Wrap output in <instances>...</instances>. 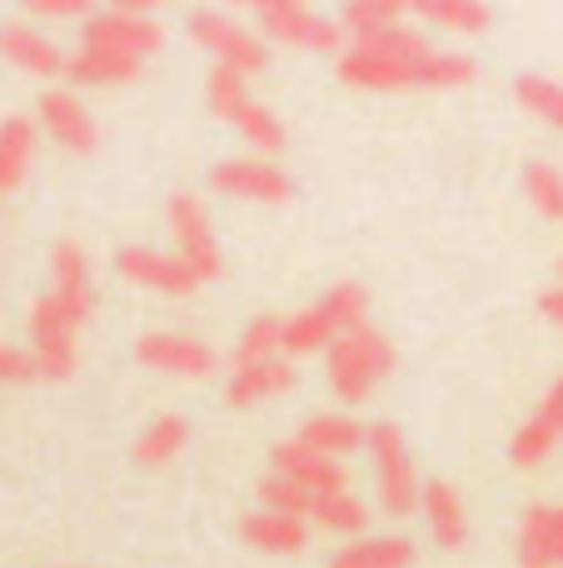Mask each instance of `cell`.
<instances>
[{
    "instance_id": "41",
    "label": "cell",
    "mask_w": 563,
    "mask_h": 568,
    "mask_svg": "<svg viewBox=\"0 0 563 568\" xmlns=\"http://www.w3.org/2000/svg\"><path fill=\"white\" fill-rule=\"evenodd\" d=\"M559 270H563V265H559Z\"/></svg>"
},
{
    "instance_id": "8",
    "label": "cell",
    "mask_w": 563,
    "mask_h": 568,
    "mask_svg": "<svg viewBox=\"0 0 563 568\" xmlns=\"http://www.w3.org/2000/svg\"><path fill=\"white\" fill-rule=\"evenodd\" d=\"M255 20H259V36L295 50H339L349 40L339 20L319 16V10L299 6V0H265V6H255Z\"/></svg>"
},
{
    "instance_id": "14",
    "label": "cell",
    "mask_w": 563,
    "mask_h": 568,
    "mask_svg": "<svg viewBox=\"0 0 563 568\" xmlns=\"http://www.w3.org/2000/svg\"><path fill=\"white\" fill-rule=\"evenodd\" d=\"M0 55H6L16 70L35 75V80H60L70 70V55L40 26H30V20H10V26H0Z\"/></svg>"
},
{
    "instance_id": "10",
    "label": "cell",
    "mask_w": 563,
    "mask_h": 568,
    "mask_svg": "<svg viewBox=\"0 0 563 568\" xmlns=\"http://www.w3.org/2000/svg\"><path fill=\"white\" fill-rule=\"evenodd\" d=\"M170 235H175V245H180V255L190 260V265L199 270L205 280H215L219 275V240H215V225H209V210H205V200L199 195H170Z\"/></svg>"
},
{
    "instance_id": "2",
    "label": "cell",
    "mask_w": 563,
    "mask_h": 568,
    "mask_svg": "<svg viewBox=\"0 0 563 568\" xmlns=\"http://www.w3.org/2000/svg\"><path fill=\"white\" fill-rule=\"evenodd\" d=\"M369 324V290L355 280L335 284L319 304L289 314V334H285V359H309V354H329L345 334L365 329Z\"/></svg>"
},
{
    "instance_id": "20",
    "label": "cell",
    "mask_w": 563,
    "mask_h": 568,
    "mask_svg": "<svg viewBox=\"0 0 563 568\" xmlns=\"http://www.w3.org/2000/svg\"><path fill=\"white\" fill-rule=\"evenodd\" d=\"M30 165H35V120L30 115L0 120V195L25 185Z\"/></svg>"
},
{
    "instance_id": "28",
    "label": "cell",
    "mask_w": 563,
    "mask_h": 568,
    "mask_svg": "<svg viewBox=\"0 0 563 568\" xmlns=\"http://www.w3.org/2000/svg\"><path fill=\"white\" fill-rule=\"evenodd\" d=\"M369 504L359 499V494H329V499H315V514H309V524H319V529L329 534H345V539H365L369 529Z\"/></svg>"
},
{
    "instance_id": "40",
    "label": "cell",
    "mask_w": 563,
    "mask_h": 568,
    "mask_svg": "<svg viewBox=\"0 0 563 568\" xmlns=\"http://www.w3.org/2000/svg\"><path fill=\"white\" fill-rule=\"evenodd\" d=\"M554 568H563V504L554 514Z\"/></svg>"
},
{
    "instance_id": "15",
    "label": "cell",
    "mask_w": 563,
    "mask_h": 568,
    "mask_svg": "<svg viewBox=\"0 0 563 568\" xmlns=\"http://www.w3.org/2000/svg\"><path fill=\"white\" fill-rule=\"evenodd\" d=\"M40 125H45V135L55 140L60 150H70V155H95L100 150L95 115H90V110L80 105V95H70V90L40 95Z\"/></svg>"
},
{
    "instance_id": "17",
    "label": "cell",
    "mask_w": 563,
    "mask_h": 568,
    "mask_svg": "<svg viewBox=\"0 0 563 568\" xmlns=\"http://www.w3.org/2000/svg\"><path fill=\"white\" fill-rule=\"evenodd\" d=\"M239 539L249 544L255 554H279V559H295V554L309 549V524L305 519H289V514H245L239 519Z\"/></svg>"
},
{
    "instance_id": "35",
    "label": "cell",
    "mask_w": 563,
    "mask_h": 568,
    "mask_svg": "<svg viewBox=\"0 0 563 568\" xmlns=\"http://www.w3.org/2000/svg\"><path fill=\"white\" fill-rule=\"evenodd\" d=\"M524 195L534 200L539 215L563 220V170L549 165V160H534V165L524 170Z\"/></svg>"
},
{
    "instance_id": "3",
    "label": "cell",
    "mask_w": 563,
    "mask_h": 568,
    "mask_svg": "<svg viewBox=\"0 0 563 568\" xmlns=\"http://www.w3.org/2000/svg\"><path fill=\"white\" fill-rule=\"evenodd\" d=\"M395 364H399L395 344H389V334H379L375 324L345 334V339H339L335 349L325 354L329 389H335L339 404H365L369 394H375L379 384L395 374Z\"/></svg>"
},
{
    "instance_id": "34",
    "label": "cell",
    "mask_w": 563,
    "mask_h": 568,
    "mask_svg": "<svg viewBox=\"0 0 563 568\" xmlns=\"http://www.w3.org/2000/svg\"><path fill=\"white\" fill-rule=\"evenodd\" d=\"M205 100H209V110H215L225 125H235V115L249 105V80L235 75V70H225V65H215L209 70V80H205Z\"/></svg>"
},
{
    "instance_id": "11",
    "label": "cell",
    "mask_w": 563,
    "mask_h": 568,
    "mask_svg": "<svg viewBox=\"0 0 563 568\" xmlns=\"http://www.w3.org/2000/svg\"><path fill=\"white\" fill-rule=\"evenodd\" d=\"M269 474H279V479H295L299 489H309L315 499H329V494H349V469L335 459H325V454H315L305 439H285L275 444V454H269Z\"/></svg>"
},
{
    "instance_id": "4",
    "label": "cell",
    "mask_w": 563,
    "mask_h": 568,
    "mask_svg": "<svg viewBox=\"0 0 563 568\" xmlns=\"http://www.w3.org/2000/svg\"><path fill=\"white\" fill-rule=\"evenodd\" d=\"M369 454H375V484H379V509L389 519H414L424 509V479L414 469L399 424H375L369 429Z\"/></svg>"
},
{
    "instance_id": "30",
    "label": "cell",
    "mask_w": 563,
    "mask_h": 568,
    "mask_svg": "<svg viewBox=\"0 0 563 568\" xmlns=\"http://www.w3.org/2000/svg\"><path fill=\"white\" fill-rule=\"evenodd\" d=\"M140 70H145V65H125V60H110V55H95V50L75 45V50H70L65 80H75V85H130Z\"/></svg>"
},
{
    "instance_id": "19",
    "label": "cell",
    "mask_w": 563,
    "mask_h": 568,
    "mask_svg": "<svg viewBox=\"0 0 563 568\" xmlns=\"http://www.w3.org/2000/svg\"><path fill=\"white\" fill-rule=\"evenodd\" d=\"M299 439L309 444L315 454H325V459H345V454H359L369 449V429L359 419H349V414H315V419H305V429H299Z\"/></svg>"
},
{
    "instance_id": "25",
    "label": "cell",
    "mask_w": 563,
    "mask_h": 568,
    "mask_svg": "<svg viewBox=\"0 0 563 568\" xmlns=\"http://www.w3.org/2000/svg\"><path fill=\"white\" fill-rule=\"evenodd\" d=\"M185 444H190V419L185 414H160V419L145 424V434L135 439V464L160 469V464H170L175 454H185Z\"/></svg>"
},
{
    "instance_id": "6",
    "label": "cell",
    "mask_w": 563,
    "mask_h": 568,
    "mask_svg": "<svg viewBox=\"0 0 563 568\" xmlns=\"http://www.w3.org/2000/svg\"><path fill=\"white\" fill-rule=\"evenodd\" d=\"M80 329L85 324L55 300V294H40L30 304V359H35L40 379H70L80 364Z\"/></svg>"
},
{
    "instance_id": "26",
    "label": "cell",
    "mask_w": 563,
    "mask_h": 568,
    "mask_svg": "<svg viewBox=\"0 0 563 568\" xmlns=\"http://www.w3.org/2000/svg\"><path fill=\"white\" fill-rule=\"evenodd\" d=\"M405 16H414V0H355V6L339 10V26L355 40V36H375V30L405 26Z\"/></svg>"
},
{
    "instance_id": "7",
    "label": "cell",
    "mask_w": 563,
    "mask_h": 568,
    "mask_svg": "<svg viewBox=\"0 0 563 568\" xmlns=\"http://www.w3.org/2000/svg\"><path fill=\"white\" fill-rule=\"evenodd\" d=\"M190 40L195 45H205L209 55H215V65L235 70V75H259V70L269 65V45L265 36H255V30H245L239 20H229L225 10H195V16L185 20Z\"/></svg>"
},
{
    "instance_id": "18",
    "label": "cell",
    "mask_w": 563,
    "mask_h": 568,
    "mask_svg": "<svg viewBox=\"0 0 563 568\" xmlns=\"http://www.w3.org/2000/svg\"><path fill=\"white\" fill-rule=\"evenodd\" d=\"M424 524H429V539L439 544V549H464L469 539V514H464V499H459V489L449 479H429L424 484Z\"/></svg>"
},
{
    "instance_id": "31",
    "label": "cell",
    "mask_w": 563,
    "mask_h": 568,
    "mask_svg": "<svg viewBox=\"0 0 563 568\" xmlns=\"http://www.w3.org/2000/svg\"><path fill=\"white\" fill-rule=\"evenodd\" d=\"M514 100L529 110V115H539L544 125H554L563 135V85L549 75H519L514 80Z\"/></svg>"
},
{
    "instance_id": "21",
    "label": "cell",
    "mask_w": 563,
    "mask_h": 568,
    "mask_svg": "<svg viewBox=\"0 0 563 568\" xmlns=\"http://www.w3.org/2000/svg\"><path fill=\"white\" fill-rule=\"evenodd\" d=\"M289 389H295V364L275 359V364H255V369H235L225 399L235 404V409H255V404L275 399V394H289Z\"/></svg>"
},
{
    "instance_id": "12",
    "label": "cell",
    "mask_w": 563,
    "mask_h": 568,
    "mask_svg": "<svg viewBox=\"0 0 563 568\" xmlns=\"http://www.w3.org/2000/svg\"><path fill=\"white\" fill-rule=\"evenodd\" d=\"M215 195H235V200H255V205H285L295 195V180L269 160H219L209 170Z\"/></svg>"
},
{
    "instance_id": "37",
    "label": "cell",
    "mask_w": 563,
    "mask_h": 568,
    "mask_svg": "<svg viewBox=\"0 0 563 568\" xmlns=\"http://www.w3.org/2000/svg\"><path fill=\"white\" fill-rule=\"evenodd\" d=\"M25 379H35V359H30V349L0 344V384H25Z\"/></svg>"
},
{
    "instance_id": "13",
    "label": "cell",
    "mask_w": 563,
    "mask_h": 568,
    "mask_svg": "<svg viewBox=\"0 0 563 568\" xmlns=\"http://www.w3.org/2000/svg\"><path fill=\"white\" fill-rule=\"evenodd\" d=\"M135 359L145 369L180 374V379H209L219 369V354L205 339H195V334H145L135 344Z\"/></svg>"
},
{
    "instance_id": "29",
    "label": "cell",
    "mask_w": 563,
    "mask_h": 568,
    "mask_svg": "<svg viewBox=\"0 0 563 568\" xmlns=\"http://www.w3.org/2000/svg\"><path fill=\"white\" fill-rule=\"evenodd\" d=\"M559 439H563V429H559V424H549L544 414H534V419H529V424H519V434H514V439H509V459H514L519 469H539V464H549V459H554Z\"/></svg>"
},
{
    "instance_id": "22",
    "label": "cell",
    "mask_w": 563,
    "mask_h": 568,
    "mask_svg": "<svg viewBox=\"0 0 563 568\" xmlns=\"http://www.w3.org/2000/svg\"><path fill=\"white\" fill-rule=\"evenodd\" d=\"M414 544L409 539H349L329 554V568H409L414 564Z\"/></svg>"
},
{
    "instance_id": "39",
    "label": "cell",
    "mask_w": 563,
    "mask_h": 568,
    "mask_svg": "<svg viewBox=\"0 0 563 568\" xmlns=\"http://www.w3.org/2000/svg\"><path fill=\"white\" fill-rule=\"evenodd\" d=\"M539 310H544L554 324H563V284H554V290L539 294Z\"/></svg>"
},
{
    "instance_id": "27",
    "label": "cell",
    "mask_w": 563,
    "mask_h": 568,
    "mask_svg": "<svg viewBox=\"0 0 563 568\" xmlns=\"http://www.w3.org/2000/svg\"><path fill=\"white\" fill-rule=\"evenodd\" d=\"M554 504H534L519 524V568H554Z\"/></svg>"
},
{
    "instance_id": "9",
    "label": "cell",
    "mask_w": 563,
    "mask_h": 568,
    "mask_svg": "<svg viewBox=\"0 0 563 568\" xmlns=\"http://www.w3.org/2000/svg\"><path fill=\"white\" fill-rule=\"evenodd\" d=\"M115 270L125 275L130 284H140V290H160V294H195L199 284H205V275H199L195 265H190L185 255H160V250L150 245H130L115 255Z\"/></svg>"
},
{
    "instance_id": "36",
    "label": "cell",
    "mask_w": 563,
    "mask_h": 568,
    "mask_svg": "<svg viewBox=\"0 0 563 568\" xmlns=\"http://www.w3.org/2000/svg\"><path fill=\"white\" fill-rule=\"evenodd\" d=\"M30 16H35V20H80V26H90L100 10L90 6V0H35V6H30Z\"/></svg>"
},
{
    "instance_id": "1",
    "label": "cell",
    "mask_w": 563,
    "mask_h": 568,
    "mask_svg": "<svg viewBox=\"0 0 563 568\" xmlns=\"http://www.w3.org/2000/svg\"><path fill=\"white\" fill-rule=\"evenodd\" d=\"M479 75V65L459 50H434L424 60H389L369 55V50L345 45L339 55V80L355 90H375V95H395V90H459Z\"/></svg>"
},
{
    "instance_id": "33",
    "label": "cell",
    "mask_w": 563,
    "mask_h": 568,
    "mask_svg": "<svg viewBox=\"0 0 563 568\" xmlns=\"http://www.w3.org/2000/svg\"><path fill=\"white\" fill-rule=\"evenodd\" d=\"M259 509H269V514H289V519H305V524H309V514H315V494L299 489L295 479L265 474V479H259Z\"/></svg>"
},
{
    "instance_id": "5",
    "label": "cell",
    "mask_w": 563,
    "mask_h": 568,
    "mask_svg": "<svg viewBox=\"0 0 563 568\" xmlns=\"http://www.w3.org/2000/svg\"><path fill=\"white\" fill-rule=\"evenodd\" d=\"M80 45L95 50V55L125 60V65H145L150 55L165 50V30H160V20H150V10L140 6V0H130V6L100 10V16L85 26Z\"/></svg>"
},
{
    "instance_id": "32",
    "label": "cell",
    "mask_w": 563,
    "mask_h": 568,
    "mask_svg": "<svg viewBox=\"0 0 563 568\" xmlns=\"http://www.w3.org/2000/svg\"><path fill=\"white\" fill-rule=\"evenodd\" d=\"M235 130L259 150V155H279V150L289 145V130L279 125V115L275 110H265V105H255V100L235 115Z\"/></svg>"
},
{
    "instance_id": "24",
    "label": "cell",
    "mask_w": 563,
    "mask_h": 568,
    "mask_svg": "<svg viewBox=\"0 0 563 568\" xmlns=\"http://www.w3.org/2000/svg\"><path fill=\"white\" fill-rule=\"evenodd\" d=\"M414 16L439 30H454V36H484L494 26V10L479 0H414Z\"/></svg>"
},
{
    "instance_id": "38",
    "label": "cell",
    "mask_w": 563,
    "mask_h": 568,
    "mask_svg": "<svg viewBox=\"0 0 563 568\" xmlns=\"http://www.w3.org/2000/svg\"><path fill=\"white\" fill-rule=\"evenodd\" d=\"M539 414H544L549 424H559V429H563V379L549 384V394H544V409H539Z\"/></svg>"
},
{
    "instance_id": "23",
    "label": "cell",
    "mask_w": 563,
    "mask_h": 568,
    "mask_svg": "<svg viewBox=\"0 0 563 568\" xmlns=\"http://www.w3.org/2000/svg\"><path fill=\"white\" fill-rule=\"evenodd\" d=\"M285 334H289V320H279V314H255L235 344V369H255V364L285 359Z\"/></svg>"
},
{
    "instance_id": "16",
    "label": "cell",
    "mask_w": 563,
    "mask_h": 568,
    "mask_svg": "<svg viewBox=\"0 0 563 568\" xmlns=\"http://www.w3.org/2000/svg\"><path fill=\"white\" fill-rule=\"evenodd\" d=\"M50 275H55L50 294H55L80 324H90V310H95V280H90V260L75 240H60V245L50 250Z\"/></svg>"
}]
</instances>
